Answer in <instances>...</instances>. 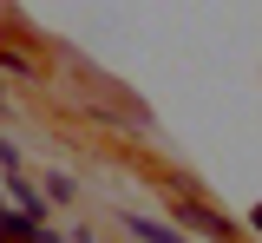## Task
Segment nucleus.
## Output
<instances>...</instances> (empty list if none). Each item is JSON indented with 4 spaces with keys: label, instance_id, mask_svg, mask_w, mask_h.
<instances>
[{
    "label": "nucleus",
    "instance_id": "obj_10",
    "mask_svg": "<svg viewBox=\"0 0 262 243\" xmlns=\"http://www.w3.org/2000/svg\"><path fill=\"white\" fill-rule=\"evenodd\" d=\"M0 210H7V197H0Z\"/></svg>",
    "mask_w": 262,
    "mask_h": 243
},
{
    "label": "nucleus",
    "instance_id": "obj_4",
    "mask_svg": "<svg viewBox=\"0 0 262 243\" xmlns=\"http://www.w3.org/2000/svg\"><path fill=\"white\" fill-rule=\"evenodd\" d=\"M7 197H13V210H27V217H39V224H46V197H39L20 171H7Z\"/></svg>",
    "mask_w": 262,
    "mask_h": 243
},
{
    "label": "nucleus",
    "instance_id": "obj_8",
    "mask_svg": "<svg viewBox=\"0 0 262 243\" xmlns=\"http://www.w3.org/2000/svg\"><path fill=\"white\" fill-rule=\"evenodd\" d=\"M33 243H66V237H59V230H53V224H46V230H39V237H33Z\"/></svg>",
    "mask_w": 262,
    "mask_h": 243
},
{
    "label": "nucleus",
    "instance_id": "obj_9",
    "mask_svg": "<svg viewBox=\"0 0 262 243\" xmlns=\"http://www.w3.org/2000/svg\"><path fill=\"white\" fill-rule=\"evenodd\" d=\"M249 230H256V237H262V204H256V210H249Z\"/></svg>",
    "mask_w": 262,
    "mask_h": 243
},
{
    "label": "nucleus",
    "instance_id": "obj_2",
    "mask_svg": "<svg viewBox=\"0 0 262 243\" xmlns=\"http://www.w3.org/2000/svg\"><path fill=\"white\" fill-rule=\"evenodd\" d=\"M39 230H46V224H39V217H27V210H0V243H33L39 237Z\"/></svg>",
    "mask_w": 262,
    "mask_h": 243
},
{
    "label": "nucleus",
    "instance_id": "obj_6",
    "mask_svg": "<svg viewBox=\"0 0 262 243\" xmlns=\"http://www.w3.org/2000/svg\"><path fill=\"white\" fill-rule=\"evenodd\" d=\"M0 66H7V72H20V79H33V72H39L27 53H13V46H0Z\"/></svg>",
    "mask_w": 262,
    "mask_h": 243
},
{
    "label": "nucleus",
    "instance_id": "obj_3",
    "mask_svg": "<svg viewBox=\"0 0 262 243\" xmlns=\"http://www.w3.org/2000/svg\"><path fill=\"white\" fill-rule=\"evenodd\" d=\"M125 230L138 243H184V230H177V224H158V217H131L125 210Z\"/></svg>",
    "mask_w": 262,
    "mask_h": 243
},
{
    "label": "nucleus",
    "instance_id": "obj_5",
    "mask_svg": "<svg viewBox=\"0 0 262 243\" xmlns=\"http://www.w3.org/2000/svg\"><path fill=\"white\" fill-rule=\"evenodd\" d=\"M72 191H79V184H72L66 171H53V177H46V197H53V204H72Z\"/></svg>",
    "mask_w": 262,
    "mask_h": 243
},
{
    "label": "nucleus",
    "instance_id": "obj_7",
    "mask_svg": "<svg viewBox=\"0 0 262 243\" xmlns=\"http://www.w3.org/2000/svg\"><path fill=\"white\" fill-rule=\"evenodd\" d=\"M13 165H20V145H13V138H0V177L13 171Z\"/></svg>",
    "mask_w": 262,
    "mask_h": 243
},
{
    "label": "nucleus",
    "instance_id": "obj_1",
    "mask_svg": "<svg viewBox=\"0 0 262 243\" xmlns=\"http://www.w3.org/2000/svg\"><path fill=\"white\" fill-rule=\"evenodd\" d=\"M177 224H184V237H216V243L236 237V224H229L216 204H177Z\"/></svg>",
    "mask_w": 262,
    "mask_h": 243
}]
</instances>
